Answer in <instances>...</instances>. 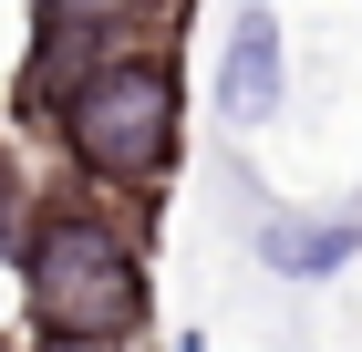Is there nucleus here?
Listing matches in <instances>:
<instances>
[{
  "mask_svg": "<svg viewBox=\"0 0 362 352\" xmlns=\"http://www.w3.org/2000/svg\"><path fill=\"white\" fill-rule=\"evenodd\" d=\"M135 208V197H124ZM114 197H42L21 228V300H31V342L42 352H124L145 342V228Z\"/></svg>",
  "mask_w": 362,
  "mask_h": 352,
  "instance_id": "f257e3e1",
  "label": "nucleus"
},
{
  "mask_svg": "<svg viewBox=\"0 0 362 352\" xmlns=\"http://www.w3.org/2000/svg\"><path fill=\"white\" fill-rule=\"evenodd\" d=\"M52 135L93 197H156L187 145V73L166 42H114L52 93Z\"/></svg>",
  "mask_w": 362,
  "mask_h": 352,
  "instance_id": "f03ea898",
  "label": "nucleus"
},
{
  "mask_svg": "<svg viewBox=\"0 0 362 352\" xmlns=\"http://www.w3.org/2000/svg\"><path fill=\"white\" fill-rule=\"evenodd\" d=\"M279 83H290V52H279V21H238L228 31V62H218V114L228 125H259V114H279Z\"/></svg>",
  "mask_w": 362,
  "mask_h": 352,
  "instance_id": "7ed1b4c3",
  "label": "nucleus"
},
{
  "mask_svg": "<svg viewBox=\"0 0 362 352\" xmlns=\"http://www.w3.org/2000/svg\"><path fill=\"white\" fill-rule=\"evenodd\" d=\"M352 249H362V217L352 208H341V217H290V208L259 217V259H269L279 280H332Z\"/></svg>",
  "mask_w": 362,
  "mask_h": 352,
  "instance_id": "20e7f679",
  "label": "nucleus"
}]
</instances>
